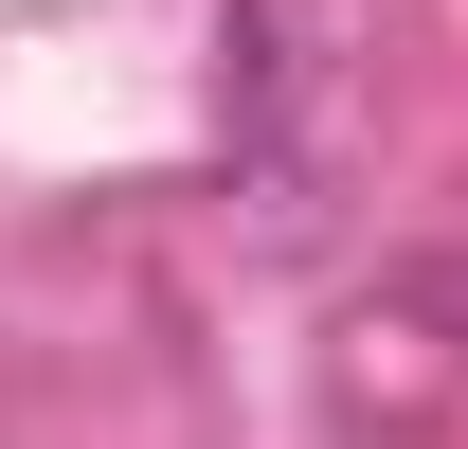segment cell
I'll list each match as a JSON object with an SVG mask.
<instances>
[{
  "mask_svg": "<svg viewBox=\"0 0 468 449\" xmlns=\"http://www.w3.org/2000/svg\"><path fill=\"white\" fill-rule=\"evenodd\" d=\"M343 37H360V0H234L217 18V109L252 144V180L306 162V109L343 90Z\"/></svg>",
  "mask_w": 468,
  "mask_h": 449,
  "instance_id": "1",
  "label": "cell"
}]
</instances>
